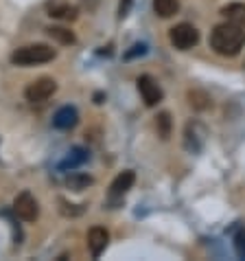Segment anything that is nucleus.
<instances>
[{"instance_id":"1","label":"nucleus","mask_w":245,"mask_h":261,"mask_svg":"<svg viewBox=\"0 0 245 261\" xmlns=\"http://www.w3.org/2000/svg\"><path fill=\"white\" fill-rule=\"evenodd\" d=\"M245 44V31L243 27H236L232 22L215 27V31L210 33V46L215 48V53H219L223 57H234Z\"/></svg>"},{"instance_id":"11","label":"nucleus","mask_w":245,"mask_h":261,"mask_svg":"<svg viewBox=\"0 0 245 261\" xmlns=\"http://www.w3.org/2000/svg\"><path fill=\"white\" fill-rule=\"evenodd\" d=\"M221 13L228 18V22H232V24H236V27H245V5L232 3V5L223 7Z\"/></svg>"},{"instance_id":"21","label":"nucleus","mask_w":245,"mask_h":261,"mask_svg":"<svg viewBox=\"0 0 245 261\" xmlns=\"http://www.w3.org/2000/svg\"><path fill=\"white\" fill-rule=\"evenodd\" d=\"M132 48H134V50H129V53L125 55L127 60H129V57H134V55H138V53H140V55H145V50H147V48L142 46V44H136V46H132Z\"/></svg>"},{"instance_id":"17","label":"nucleus","mask_w":245,"mask_h":261,"mask_svg":"<svg viewBox=\"0 0 245 261\" xmlns=\"http://www.w3.org/2000/svg\"><path fill=\"white\" fill-rule=\"evenodd\" d=\"M234 250L241 259H245V228H239L234 235Z\"/></svg>"},{"instance_id":"6","label":"nucleus","mask_w":245,"mask_h":261,"mask_svg":"<svg viewBox=\"0 0 245 261\" xmlns=\"http://www.w3.org/2000/svg\"><path fill=\"white\" fill-rule=\"evenodd\" d=\"M138 90H140V97L145 101V106L154 108L162 101V88L158 86V82L151 75H140L138 77Z\"/></svg>"},{"instance_id":"13","label":"nucleus","mask_w":245,"mask_h":261,"mask_svg":"<svg viewBox=\"0 0 245 261\" xmlns=\"http://www.w3.org/2000/svg\"><path fill=\"white\" fill-rule=\"evenodd\" d=\"M154 11L160 18H171L179 11V0H154Z\"/></svg>"},{"instance_id":"5","label":"nucleus","mask_w":245,"mask_h":261,"mask_svg":"<svg viewBox=\"0 0 245 261\" xmlns=\"http://www.w3.org/2000/svg\"><path fill=\"white\" fill-rule=\"evenodd\" d=\"M13 213H16L22 222H35L40 215L38 200H35L28 191H22L16 200H13Z\"/></svg>"},{"instance_id":"2","label":"nucleus","mask_w":245,"mask_h":261,"mask_svg":"<svg viewBox=\"0 0 245 261\" xmlns=\"http://www.w3.org/2000/svg\"><path fill=\"white\" fill-rule=\"evenodd\" d=\"M55 48H50L46 44H31V46H22L18 50H13L11 62L16 66H35V64H46L55 60Z\"/></svg>"},{"instance_id":"14","label":"nucleus","mask_w":245,"mask_h":261,"mask_svg":"<svg viewBox=\"0 0 245 261\" xmlns=\"http://www.w3.org/2000/svg\"><path fill=\"white\" fill-rule=\"evenodd\" d=\"M92 182H95V180H92L90 176H85V173H73V176L66 180L70 191H83V189H88Z\"/></svg>"},{"instance_id":"8","label":"nucleus","mask_w":245,"mask_h":261,"mask_svg":"<svg viewBox=\"0 0 245 261\" xmlns=\"http://www.w3.org/2000/svg\"><path fill=\"white\" fill-rule=\"evenodd\" d=\"M134 180H136V173H134V171H122V173H118V176L114 178L112 187H110V200L122 198V195H125L129 189H132Z\"/></svg>"},{"instance_id":"4","label":"nucleus","mask_w":245,"mask_h":261,"mask_svg":"<svg viewBox=\"0 0 245 261\" xmlns=\"http://www.w3.org/2000/svg\"><path fill=\"white\" fill-rule=\"evenodd\" d=\"M169 38H171V44L179 48V50H189L193 48L199 42V31L193 24L189 22H182V24H177V27H173L171 29V33H169Z\"/></svg>"},{"instance_id":"3","label":"nucleus","mask_w":245,"mask_h":261,"mask_svg":"<svg viewBox=\"0 0 245 261\" xmlns=\"http://www.w3.org/2000/svg\"><path fill=\"white\" fill-rule=\"evenodd\" d=\"M55 92H57V82L55 79L40 77V79H35V82H31L26 86L24 97H26L28 103H44V101H48Z\"/></svg>"},{"instance_id":"19","label":"nucleus","mask_w":245,"mask_h":261,"mask_svg":"<svg viewBox=\"0 0 245 261\" xmlns=\"http://www.w3.org/2000/svg\"><path fill=\"white\" fill-rule=\"evenodd\" d=\"M59 204H62V213H64V215H68V217H75V215H79V213L83 211L81 206H77V208H75V204H68V202L64 200V198H59Z\"/></svg>"},{"instance_id":"12","label":"nucleus","mask_w":245,"mask_h":261,"mask_svg":"<svg viewBox=\"0 0 245 261\" xmlns=\"http://www.w3.org/2000/svg\"><path fill=\"white\" fill-rule=\"evenodd\" d=\"M46 33L55 42H59V44H64V46H70V44H75V42H77V35L70 31V29H66V27H48Z\"/></svg>"},{"instance_id":"18","label":"nucleus","mask_w":245,"mask_h":261,"mask_svg":"<svg viewBox=\"0 0 245 261\" xmlns=\"http://www.w3.org/2000/svg\"><path fill=\"white\" fill-rule=\"evenodd\" d=\"M85 158H88V154H85L83 149H75V151H73V156H68V161L64 163V167H68V165H70V167H75V165H79V163H83Z\"/></svg>"},{"instance_id":"9","label":"nucleus","mask_w":245,"mask_h":261,"mask_svg":"<svg viewBox=\"0 0 245 261\" xmlns=\"http://www.w3.org/2000/svg\"><path fill=\"white\" fill-rule=\"evenodd\" d=\"M77 121H79V114L73 106H64L62 110H57V114L53 117V125L57 129H70V127H75L77 125Z\"/></svg>"},{"instance_id":"10","label":"nucleus","mask_w":245,"mask_h":261,"mask_svg":"<svg viewBox=\"0 0 245 261\" xmlns=\"http://www.w3.org/2000/svg\"><path fill=\"white\" fill-rule=\"evenodd\" d=\"M48 16L64 20V22H73V20H77V7L70 3H55L48 7Z\"/></svg>"},{"instance_id":"7","label":"nucleus","mask_w":245,"mask_h":261,"mask_svg":"<svg viewBox=\"0 0 245 261\" xmlns=\"http://www.w3.org/2000/svg\"><path fill=\"white\" fill-rule=\"evenodd\" d=\"M107 242H110V233H107L105 228H101V226L90 228V233H88V248H90V255L95 259H99L101 255H103V250L107 248Z\"/></svg>"},{"instance_id":"15","label":"nucleus","mask_w":245,"mask_h":261,"mask_svg":"<svg viewBox=\"0 0 245 261\" xmlns=\"http://www.w3.org/2000/svg\"><path fill=\"white\" fill-rule=\"evenodd\" d=\"M189 99H191V106L195 108V110H206V108H210V97L201 90H191Z\"/></svg>"},{"instance_id":"20","label":"nucleus","mask_w":245,"mask_h":261,"mask_svg":"<svg viewBox=\"0 0 245 261\" xmlns=\"http://www.w3.org/2000/svg\"><path fill=\"white\" fill-rule=\"evenodd\" d=\"M132 5H134V0H120V7H118V16L120 18H125L129 9H132Z\"/></svg>"},{"instance_id":"16","label":"nucleus","mask_w":245,"mask_h":261,"mask_svg":"<svg viewBox=\"0 0 245 261\" xmlns=\"http://www.w3.org/2000/svg\"><path fill=\"white\" fill-rule=\"evenodd\" d=\"M156 125H158V134H160L162 139H169V136H171V114L169 112L158 114Z\"/></svg>"}]
</instances>
